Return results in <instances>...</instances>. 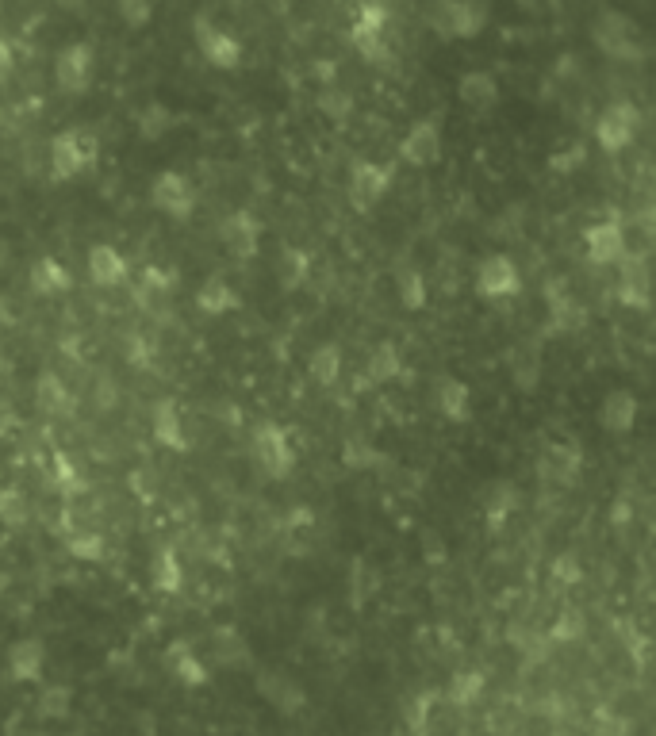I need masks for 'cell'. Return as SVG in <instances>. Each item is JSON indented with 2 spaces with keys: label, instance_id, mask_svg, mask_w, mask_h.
Masks as SVG:
<instances>
[{
  "label": "cell",
  "instance_id": "cell-33",
  "mask_svg": "<svg viewBox=\"0 0 656 736\" xmlns=\"http://www.w3.org/2000/svg\"><path fill=\"white\" fill-rule=\"evenodd\" d=\"M307 376H311V384H319V388H334L338 376H342V349L334 342L319 345V349L311 353V361H307Z\"/></svg>",
  "mask_w": 656,
  "mask_h": 736
},
{
  "label": "cell",
  "instance_id": "cell-8",
  "mask_svg": "<svg viewBox=\"0 0 656 736\" xmlns=\"http://www.w3.org/2000/svg\"><path fill=\"white\" fill-rule=\"evenodd\" d=\"M522 292V269L511 253H488L476 265V296L484 299H511Z\"/></svg>",
  "mask_w": 656,
  "mask_h": 736
},
{
  "label": "cell",
  "instance_id": "cell-22",
  "mask_svg": "<svg viewBox=\"0 0 656 736\" xmlns=\"http://www.w3.org/2000/svg\"><path fill=\"white\" fill-rule=\"evenodd\" d=\"M599 426L607 430L610 437H626L637 426V395L626 388L610 391L599 407Z\"/></svg>",
  "mask_w": 656,
  "mask_h": 736
},
{
  "label": "cell",
  "instance_id": "cell-51",
  "mask_svg": "<svg viewBox=\"0 0 656 736\" xmlns=\"http://www.w3.org/2000/svg\"><path fill=\"white\" fill-rule=\"evenodd\" d=\"M16 426H20V418H16V411H12V407H8L4 399H0V437H8V434H12V430H16Z\"/></svg>",
  "mask_w": 656,
  "mask_h": 736
},
{
  "label": "cell",
  "instance_id": "cell-1",
  "mask_svg": "<svg viewBox=\"0 0 656 736\" xmlns=\"http://www.w3.org/2000/svg\"><path fill=\"white\" fill-rule=\"evenodd\" d=\"M100 158V142L85 127H66L50 138V181L66 184L85 177Z\"/></svg>",
  "mask_w": 656,
  "mask_h": 736
},
{
  "label": "cell",
  "instance_id": "cell-11",
  "mask_svg": "<svg viewBox=\"0 0 656 736\" xmlns=\"http://www.w3.org/2000/svg\"><path fill=\"white\" fill-rule=\"evenodd\" d=\"M584 253L591 265H618L626 257V223L618 215L595 219L584 230Z\"/></svg>",
  "mask_w": 656,
  "mask_h": 736
},
{
  "label": "cell",
  "instance_id": "cell-48",
  "mask_svg": "<svg viewBox=\"0 0 656 736\" xmlns=\"http://www.w3.org/2000/svg\"><path fill=\"white\" fill-rule=\"evenodd\" d=\"M131 491H135V499H142V503H154L158 499V487H154V476L146 472V468H139V472H131Z\"/></svg>",
  "mask_w": 656,
  "mask_h": 736
},
{
  "label": "cell",
  "instance_id": "cell-14",
  "mask_svg": "<svg viewBox=\"0 0 656 736\" xmlns=\"http://www.w3.org/2000/svg\"><path fill=\"white\" fill-rule=\"evenodd\" d=\"M442 146H446L442 142V127L434 119H419V123L407 127V135L399 138V158L407 165H415V169H430L442 158Z\"/></svg>",
  "mask_w": 656,
  "mask_h": 736
},
{
  "label": "cell",
  "instance_id": "cell-13",
  "mask_svg": "<svg viewBox=\"0 0 656 736\" xmlns=\"http://www.w3.org/2000/svg\"><path fill=\"white\" fill-rule=\"evenodd\" d=\"M545 303H549V322H545L549 334H580L587 326L584 299L572 296L561 280H549L545 284Z\"/></svg>",
  "mask_w": 656,
  "mask_h": 736
},
{
  "label": "cell",
  "instance_id": "cell-18",
  "mask_svg": "<svg viewBox=\"0 0 656 736\" xmlns=\"http://www.w3.org/2000/svg\"><path fill=\"white\" fill-rule=\"evenodd\" d=\"M457 100H461V108H469L472 115H484V112H492V108H499L503 89H499L495 73H488V69H469V73L457 81Z\"/></svg>",
  "mask_w": 656,
  "mask_h": 736
},
{
  "label": "cell",
  "instance_id": "cell-7",
  "mask_svg": "<svg viewBox=\"0 0 656 736\" xmlns=\"http://www.w3.org/2000/svg\"><path fill=\"white\" fill-rule=\"evenodd\" d=\"M96 77V54L89 43H70L58 50L54 58V85L66 92V96H85L93 89Z\"/></svg>",
  "mask_w": 656,
  "mask_h": 736
},
{
  "label": "cell",
  "instance_id": "cell-50",
  "mask_svg": "<svg viewBox=\"0 0 656 736\" xmlns=\"http://www.w3.org/2000/svg\"><path fill=\"white\" fill-rule=\"evenodd\" d=\"M630 518H633V506L626 503V499H618V503H614V510H610V522H614V529H626V526H630Z\"/></svg>",
  "mask_w": 656,
  "mask_h": 736
},
{
  "label": "cell",
  "instance_id": "cell-6",
  "mask_svg": "<svg viewBox=\"0 0 656 736\" xmlns=\"http://www.w3.org/2000/svg\"><path fill=\"white\" fill-rule=\"evenodd\" d=\"M641 131V112L630 100H614L599 112L595 123V142L607 150V154H622L626 146H633V138Z\"/></svg>",
  "mask_w": 656,
  "mask_h": 736
},
{
  "label": "cell",
  "instance_id": "cell-43",
  "mask_svg": "<svg viewBox=\"0 0 656 736\" xmlns=\"http://www.w3.org/2000/svg\"><path fill=\"white\" fill-rule=\"evenodd\" d=\"M277 276H281V288L284 292H292V288H300L307 276V257L300 250H281V257H277Z\"/></svg>",
  "mask_w": 656,
  "mask_h": 736
},
{
  "label": "cell",
  "instance_id": "cell-40",
  "mask_svg": "<svg viewBox=\"0 0 656 736\" xmlns=\"http://www.w3.org/2000/svg\"><path fill=\"white\" fill-rule=\"evenodd\" d=\"M511 376H515V384L522 391H534L541 384V357L538 349H515V357H511Z\"/></svg>",
  "mask_w": 656,
  "mask_h": 736
},
{
  "label": "cell",
  "instance_id": "cell-36",
  "mask_svg": "<svg viewBox=\"0 0 656 736\" xmlns=\"http://www.w3.org/2000/svg\"><path fill=\"white\" fill-rule=\"evenodd\" d=\"M73 710V690L66 683H47L39 690V702H35V713L43 721H66Z\"/></svg>",
  "mask_w": 656,
  "mask_h": 736
},
{
  "label": "cell",
  "instance_id": "cell-26",
  "mask_svg": "<svg viewBox=\"0 0 656 736\" xmlns=\"http://www.w3.org/2000/svg\"><path fill=\"white\" fill-rule=\"evenodd\" d=\"M181 284V273L177 269H165V265H142L139 269V288H135V299L142 307H158L162 299H169Z\"/></svg>",
  "mask_w": 656,
  "mask_h": 736
},
{
  "label": "cell",
  "instance_id": "cell-25",
  "mask_svg": "<svg viewBox=\"0 0 656 736\" xmlns=\"http://www.w3.org/2000/svg\"><path fill=\"white\" fill-rule=\"evenodd\" d=\"M196 307H200L208 319H223V315H235L238 307H242V296L231 288V280L208 276V280L196 288Z\"/></svg>",
  "mask_w": 656,
  "mask_h": 736
},
{
  "label": "cell",
  "instance_id": "cell-39",
  "mask_svg": "<svg viewBox=\"0 0 656 736\" xmlns=\"http://www.w3.org/2000/svg\"><path fill=\"white\" fill-rule=\"evenodd\" d=\"M384 460L388 457L376 449L373 441H361V437H357V441H346V445H342V464H346L350 472H369V468H380Z\"/></svg>",
  "mask_w": 656,
  "mask_h": 736
},
{
  "label": "cell",
  "instance_id": "cell-16",
  "mask_svg": "<svg viewBox=\"0 0 656 736\" xmlns=\"http://www.w3.org/2000/svg\"><path fill=\"white\" fill-rule=\"evenodd\" d=\"M165 671L181 683V687L188 690H196V687H208V679H211V667L200 660V652L192 648V641L188 637H177V641H169L165 644Z\"/></svg>",
  "mask_w": 656,
  "mask_h": 736
},
{
  "label": "cell",
  "instance_id": "cell-32",
  "mask_svg": "<svg viewBox=\"0 0 656 736\" xmlns=\"http://www.w3.org/2000/svg\"><path fill=\"white\" fill-rule=\"evenodd\" d=\"M484 687H488V675H484V671H476V667H461V671L449 679L446 698L457 706V710H469V706L480 702Z\"/></svg>",
  "mask_w": 656,
  "mask_h": 736
},
{
  "label": "cell",
  "instance_id": "cell-5",
  "mask_svg": "<svg viewBox=\"0 0 656 736\" xmlns=\"http://www.w3.org/2000/svg\"><path fill=\"white\" fill-rule=\"evenodd\" d=\"M192 39H196V50L204 54V62H208L211 69L231 73V69L242 66V43H238L227 27L211 23L208 16H196V20H192Z\"/></svg>",
  "mask_w": 656,
  "mask_h": 736
},
{
  "label": "cell",
  "instance_id": "cell-44",
  "mask_svg": "<svg viewBox=\"0 0 656 736\" xmlns=\"http://www.w3.org/2000/svg\"><path fill=\"white\" fill-rule=\"evenodd\" d=\"M50 476H54V483H58L62 495H81V491H85V480H81L77 464H73L66 453H54V460H50Z\"/></svg>",
  "mask_w": 656,
  "mask_h": 736
},
{
  "label": "cell",
  "instance_id": "cell-30",
  "mask_svg": "<svg viewBox=\"0 0 656 736\" xmlns=\"http://www.w3.org/2000/svg\"><path fill=\"white\" fill-rule=\"evenodd\" d=\"M173 127H177V112L169 104H162V100H150V104H142L139 112H135V131L146 142H162Z\"/></svg>",
  "mask_w": 656,
  "mask_h": 736
},
{
  "label": "cell",
  "instance_id": "cell-29",
  "mask_svg": "<svg viewBox=\"0 0 656 736\" xmlns=\"http://www.w3.org/2000/svg\"><path fill=\"white\" fill-rule=\"evenodd\" d=\"M258 690L277 706L281 713H296L304 710V690L296 687L288 675H281V671H258Z\"/></svg>",
  "mask_w": 656,
  "mask_h": 736
},
{
  "label": "cell",
  "instance_id": "cell-37",
  "mask_svg": "<svg viewBox=\"0 0 656 736\" xmlns=\"http://www.w3.org/2000/svg\"><path fill=\"white\" fill-rule=\"evenodd\" d=\"M396 296H399V307H403V311H422L426 299H430V292H426V276H422L419 269H399Z\"/></svg>",
  "mask_w": 656,
  "mask_h": 736
},
{
  "label": "cell",
  "instance_id": "cell-45",
  "mask_svg": "<svg viewBox=\"0 0 656 736\" xmlns=\"http://www.w3.org/2000/svg\"><path fill=\"white\" fill-rule=\"evenodd\" d=\"M584 161H587L584 142H564V146H557V150L549 154V169H553L557 177H568V173H576Z\"/></svg>",
  "mask_w": 656,
  "mask_h": 736
},
{
  "label": "cell",
  "instance_id": "cell-10",
  "mask_svg": "<svg viewBox=\"0 0 656 736\" xmlns=\"http://www.w3.org/2000/svg\"><path fill=\"white\" fill-rule=\"evenodd\" d=\"M434 27L446 39H480L488 27V8L476 0H442V8L434 12Z\"/></svg>",
  "mask_w": 656,
  "mask_h": 736
},
{
  "label": "cell",
  "instance_id": "cell-17",
  "mask_svg": "<svg viewBox=\"0 0 656 736\" xmlns=\"http://www.w3.org/2000/svg\"><path fill=\"white\" fill-rule=\"evenodd\" d=\"M4 667L16 683H39L43 671H47V644L39 637H20V641L8 644L4 652Z\"/></svg>",
  "mask_w": 656,
  "mask_h": 736
},
{
  "label": "cell",
  "instance_id": "cell-42",
  "mask_svg": "<svg viewBox=\"0 0 656 736\" xmlns=\"http://www.w3.org/2000/svg\"><path fill=\"white\" fill-rule=\"evenodd\" d=\"M584 633H587V618H584V610H576V606L561 610V614H557V621H553V629H549V637H553L557 644L584 641Z\"/></svg>",
  "mask_w": 656,
  "mask_h": 736
},
{
  "label": "cell",
  "instance_id": "cell-23",
  "mask_svg": "<svg viewBox=\"0 0 656 736\" xmlns=\"http://www.w3.org/2000/svg\"><path fill=\"white\" fill-rule=\"evenodd\" d=\"M434 411L446 422H469L472 414V388L461 376H442L434 388Z\"/></svg>",
  "mask_w": 656,
  "mask_h": 736
},
{
  "label": "cell",
  "instance_id": "cell-24",
  "mask_svg": "<svg viewBox=\"0 0 656 736\" xmlns=\"http://www.w3.org/2000/svg\"><path fill=\"white\" fill-rule=\"evenodd\" d=\"M27 284H31L35 296L54 299V296H66L73 288V273L58 261V257H39V261L31 265V273H27Z\"/></svg>",
  "mask_w": 656,
  "mask_h": 736
},
{
  "label": "cell",
  "instance_id": "cell-21",
  "mask_svg": "<svg viewBox=\"0 0 656 736\" xmlns=\"http://www.w3.org/2000/svg\"><path fill=\"white\" fill-rule=\"evenodd\" d=\"M85 269H89V280L96 288H123L127 276H131V265H127V257L116 246H93Z\"/></svg>",
  "mask_w": 656,
  "mask_h": 736
},
{
  "label": "cell",
  "instance_id": "cell-34",
  "mask_svg": "<svg viewBox=\"0 0 656 736\" xmlns=\"http://www.w3.org/2000/svg\"><path fill=\"white\" fill-rule=\"evenodd\" d=\"M518 510V487L515 483H495L492 491H488V499H484V518H488V529L499 533L503 522L511 518Z\"/></svg>",
  "mask_w": 656,
  "mask_h": 736
},
{
  "label": "cell",
  "instance_id": "cell-35",
  "mask_svg": "<svg viewBox=\"0 0 656 736\" xmlns=\"http://www.w3.org/2000/svg\"><path fill=\"white\" fill-rule=\"evenodd\" d=\"M399 372H403V357H399V345L396 342L376 345L373 357H369V365H365V380H369V384H392Z\"/></svg>",
  "mask_w": 656,
  "mask_h": 736
},
{
  "label": "cell",
  "instance_id": "cell-4",
  "mask_svg": "<svg viewBox=\"0 0 656 736\" xmlns=\"http://www.w3.org/2000/svg\"><path fill=\"white\" fill-rule=\"evenodd\" d=\"M591 39L614 62H637L641 58V31L626 12H603L591 27Z\"/></svg>",
  "mask_w": 656,
  "mask_h": 736
},
{
  "label": "cell",
  "instance_id": "cell-49",
  "mask_svg": "<svg viewBox=\"0 0 656 736\" xmlns=\"http://www.w3.org/2000/svg\"><path fill=\"white\" fill-rule=\"evenodd\" d=\"M12 69H16V46L0 35V85L12 77Z\"/></svg>",
  "mask_w": 656,
  "mask_h": 736
},
{
  "label": "cell",
  "instance_id": "cell-19",
  "mask_svg": "<svg viewBox=\"0 0 656 736\" xmlns=\"http://www.w3.org/2000/svg\"><path fill=\"white\" fill-rule=\"evenodd\" d=\"M150 434L169 453H185L188 445H192L185 430V418H181V407L173 399H158L154 403V411H150Z\"/></svg>",
  "mask_w": 656,
  "mask_h": 736
},
{
  "label": "cell",
  "instance_id": "cell-2",
  "mask_svg": "<svg viewBox=\"0 0 656 736\" xmlns=\"http://www.w3.org/2000/svg\"><path fill=\"white\" fill-rule=\"evenodd\" d=\"M254 460L261 464V472L269 480H288L300 464V453H296V441L284 430L281 422H261L254 430Z\"/></svg>",
  "mask_w": 656,
  "mask_h": 736
},
{
  "label": "cell",
  "instance_id": "cell-47",
  "mask_svg": "<svg viewBox=\"0 0 656 736\" xmlns=\"http://www.w3.org/2000/svg\"><path fill=\"white\" fill-rule=\"evenodd\" d=\"M119 8V20L127 23V27H146V23L154 20V0H116Z\"/></svg>",
  "mask_w": 656,
  "mask_h": 736
},
{
  "label": "cell",
  "instance_id": "cell-31",
  "mask_svg": "<svg viewBox=\"0 0 656 736\" xmlns=\"http://www.w3.org/2000/svg\"><path fill=\"white\" fill-rule=\"evenodd\" d=\"M35 403H39V411L54 414V418L73 414V395H70V388L62 384L58 372H43V376L35 380Z\"/></svg>",
  "mask_w": 656,
  "mask_h": 736
},
{
  "label": "cell",
  "instance_id": "cell-53",
  "mask_svg": "<svg viewBox=\"0 0 656 736\" xmlns=\"http://www.w3.org/2000/svg\"><path fill=\"white\" fill-rule=\"evenodd\" d=\"M0 598H4V579H0Z\"/></svg>",
  "mask_w": 656,
  "mask_h": 736
},
{
  "label": "cell",
  "instance_id": "cell-52",
  "mask_svg": "<svg viewBox=\"0 0 656 736\" xmlns=\"http://www.w3.org/2000/svg\"><path fill=\"white\" fill-rule=\"evenodd\" d=\"M12 322V311H8V299L0 296V326H8Z\"/></svg>",
  "mask_w": 656,
  "mask_h": 736
},
{
  "label": "cell",
  "instance_id": "cell-15",
  "mask_svg": "<svg viewBox=\"0 0 656 736\" xmlns=\"http://www.w3.org/2000/svg\"><path fill=\"white\" fill-rule=\"evenodd\" d=\"M219 242H223V250L231 253V257H238V261L258 257V250H261L258 215H250V211H231V215H223V223H219Z\"/></svg>",
  "mask_w": 656,
  "mask_h": 736
},
{
  "label": "cell",
  "instance_id": "cell-3",
  "mask_svg": "<svg viewBox=\"0 0 656 736\" xmlns=\"http://www.w3.org/2000/svg\"><path fill=\"white\" fill-rule=\"evenodd\" d=\"M388 8L384 4H361L357 12H353V23H350V43L353 50L365 58V62H373V66H380V62H388L392 58V50H388Z\"/></svg>",
  "mask_w": 656,
  "mask_h": 736
},
{
  "label": "cell",
  "instance_id": "cell-12",
  "mask_svg": "<svg viewBox=\"0 0 656 736\" xmlns=\"http://www.w3.org/2000/svg\"><path fill=\"white\" fill-rule=\"evenodd\" d=\"M392 181H396V173H392V165H380V161H353L350 165V200L357 207H376L388 192H392Z\"/></svg>",
  "mask_w": 656,
  "mask_h": 736
},
{
  "label": "cell",
  "instance_id": "cell-20",
  "mask_svg": "<svg viewBox=\"0 0 656 736\" xmlns=\"http://www.w3.org/2000/svg\"><path fill=\"white\" fill-rule=\"evenodd\" d=\"M580 472H584V449L576 441H553L545 449V457H541V476L545 480L568 487V483L580 480Z\"/></svg>",
  "mask_w": 656,
  "mask_h": 736
},
{
  "label": "cell",
  "instance_id": "cell-9",
  "mask_svg": "<svg viewBox=\"0 0 656 736\" xmlns=\"http://www.w3.org/2000/svg\"><path fill=\"white\" fill-rule=\"evenodd\" d=\"M150 204H154V211H162L169 219H181L185 223L188 215L196 211V188H192V181H188L185 173L162 169L150 181Z\"/></svg>",
  "mask_w": 656,
  "mask_h": 736
},
{
  "label": "cell",
  "instance_id": "cell-28",
  "mask_svg": "<svg viewBox=\"0 0 656 736\" xmlns=\"http://www.w3.org/2000/svg\"><path fill=\"white\" fill-rule=\"evenodd\" d=\"M150 587L158 595H181V587H185V564H181L177 549L165 545V549L154 552V560H150Z\"/></svg>",
  "mask_w": 656,
  "mask_h": 736
},
{
  "label": "cell",
  "instance_id": "cell-38",
  "mask_svg": "<svg viewBox=\"0 0 656 736\" xmlns=\"http://www.w3.org/2000/svg\"><path fill=\"white\" fill-rule=\"evenodd\" d=\"M66 549H70V556L85 560V564H100V560L108 556V541H104L96 529H77V533H70Z\"/></svg>",
  "mask_w": 656,
  "mask_h": 736
},
{
  "label": "cell",
  "instance_id": "cell-46",
  "mask_svg": "<svg viewBox=\"0 0 656 736\" xmlns=\"http://www.w3.org/2000/svg\"><path fill=\"white\" fill-rule=\"evenodd\" d=\"M553 583L557 587H576V583H584V564H580V556L576 552H561L557 560H553Z\"/></svg>",
  "mask_w": 656,
  "mask_h": 736
},
{
  "label": "cell",
  "instance_id": "cell-27",
  "mask_svg": "<svg viewBox=\"0 0 656 736\" xmlns=\"http://www.w3.org/2000/svg\"><path fill=\"white\" fill-rule=\"evenodd\" d=\"M211 656L219 667H246L250 664V641L238 633L235 625H215L211 629Z\"/></svg>",
  "mask_w": 656,
  "mask_h": 736
},
{
  "label": "cell",
  "instance_id": "cell-41",
  "mask_svg": "<svg viewBox=\"0 0 656 736\" xmlns=\"http://www.w3.org/2000/svg\"><path fill=\"white\" fill-rule=\"evenodd\" d=\"M27 495L20 491V483H0V522L4 526H24L27 522Z\"/></svg>",
  "mask_w": 656,
  "mask_h": 736
}]
</instances>
